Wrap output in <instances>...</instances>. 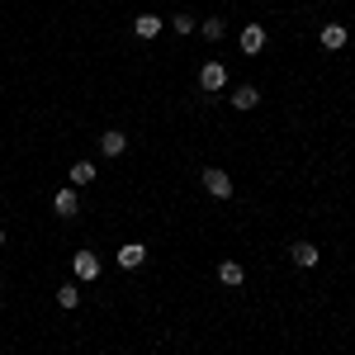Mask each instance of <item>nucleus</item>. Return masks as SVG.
Segmentation results:
<instances>
[{
    "instance_id": "nucleus-1",
    "label": "nucleus",
    "mask_w": 355,
    "mask_h": 355,
    "mask_svg": "<svg viewBox=\"0 0 355 355\" xmlns=\"http://www.w3.org/2000/svg\"><path fill=\"white\" fill-rule=\"evenodd\" d=\"M199 180H204V190L214 194V199H227V194H232V180H227V171H218V166H209Z\"/></svg>"
},
{
    "instance_id": "nucleus-2",
    "label": "nucleus",
    "mask_w": 355,
    "mask_h": 355,
    "mask_svg": "<svg viewBox=\"0 0 355 355\" xmlns=\"http://www.w3.org/2000/svg\"><path fill=\"white\" fill-rule=\"evenodd\" d=\"M199 85H204V90H223V85H227V67H223V62H204V67H199Z\"/></svg>"
},
{
    "instance_id": "nucleus-3",
    "label": "nucleus",
    "mask_w": 355,
    "mask_h": 355,
    "mask_svg": "<svg viewBox=\"0 0 355 355\" xmlns=\"http://www.w3.org/2000/svg\"><path fill=\"white\" fill-rule=\"evenodd\" d=\"M318 38H322V48H327V53H341V48L351 43V28H341V24H322V33H318Z\"/></svg>"
},
{
    "instance_id": "nucleus-4",
    "label": "nucleus",
    "mask_w": 355,
    "mask_h": 355,
    "mask_svg": "<svg viewBox=\"0 0 355 355\" xmlns=\"http://www.w3.org/2000/svg\"><path fill=\"white\" fill-rule=\"evenodd\" d=\"M71 266H76V279H85V284H90V279H100V256H90V251H76V256H71Z\"/></svg>"
},
{
    "instance_id": "nucleus-5",
    "label": "nucleus",
    "mask_w": 355,
    "mask_h": 355,
    "mask_svg": "<svg viewBox=\"0 0 355 355\" xmlns=\"http://www.w3.org/2000/svg\"><path fill=\"white\" fill-rule=\"evenodd\" d=\"M289 256H294V266H299V270H313V266L322 261V256H318V246H313V242H294V251H289Z\"/></svg>"
},
{
    "instance_id": "nucleus-6",
    "label": "nucleus",
    "mask_w": 355,
    "mask_h": 355,
    "mask_svg": "<svg viewBox=\"0 0 355 355\" xmlns=\"http://www.w3.org/2000/svg\"><path fill=\"white\" fill-rule=\"evenodd\" d=\"M261 48H266V28H261V24H246V28H242V53L256 57Z\"/></svg>"
},
{
    "instance_id": "nucleus-7",
    "label": "nucleus",
    "mask_w": 355,
    "mask_h": 355,
    "mask_svg": "<svg viewBox=\"0 0 355 355\" xmlns=\"http://www.w3.org/2000/svg\"><path fill=\"white\" fill-rule=\"evenodd\" d=\"M53 209H57V218H76V209H81V199H76V190H57Z\"/></svg>"
},
{
    "instance_id": "nucleus-8",
    "label": "nucleus",
    "mask_w": 355,
    "mask_h": 355,
    "mask_svg": "<svg viewBox=\"0 0 355 355\" xmlns=\"http://www.w3.org/2000/svg\"><path fill=\"white\" fill-rule=\"evenodd\" d=\"M256 105H261V90H256V85H237V90H232V110H256Z\"/></svg>"
},
{
    "instance_id": "nucleus-9",
    "label": "nucleus",
    "mask_w": 355,
    "mask_h": 355,
    "mask_svg": "<svg viewBox=\"0 0 355 355\" xmlns=\"http://www.w3.org/2000/svg\"><path fill=\"white\" fill-rule=\"evenodd\" d=\"M142 261H147V246L142 242H128L123 251H119V266H123V270H137Z\"/></svg>"
},
{
    "instance_id": "nucleus-10",
    "label": "nucleus",
    "mask_w": 355,
    "mask_h": 355,
    "mask_svg": "<svg viewBox=\"0 0 355 355\" xmlns=\"http://www.w3.org/2000/svg\"><path fill=\"white\" fill-rule=\"evenodd\" d=\"M123 147H128V137L119 133V128H110V133L100 137V152H105V157H123Z\"/></svg>"
},
{
    "instance_id": "nucleus-11",
    "label": "nucleus",
    "mask_w": 355,
    "mask_h": 355,
    "mask_svg": "<svg viewBox=\"0 0 355 355\" xmlns=\"http://www.w3.org/2000/svg\"><path fill=\"white\" fill-rule=\"evenodd\" d=\"M133 33H137V38H157V33H162V19H157V15H137Z\"/></svg>"
},
{
    "instance_id": "nucleus-12",
    "label": "nucleus",
    "mask_w": 355,
    "mask_h": 355,
    "mask_svg": "<svg viewBox=\"0 0 355 355\" xmlns=\"http://www.w3.org/2000/svg\"><path fill=\"white\" fill-rule=\"evenodd\" d=\"M218 279H223V284H227V289H237V284H242V279H246V270H242V266H237V261H223V266H218Z\"/></svg>"
},
{
    "instance_id": "nucleus-13",
    "label": "nucleus",
    "mask_w": 355,
    "mask_h": 355,
    "mask_svg": "<svg viewBox=\"0 0 355 355\" xmlns=\"http://www.w3.org/2000/svg\"><path fill=\"white\" fill-rule=\"evenodd\" d=\"M57 303H62V308H76V303H81V289H76V284H62V289H57Z\"/></svg>"
},
{
    "instance_id": "nucleus-14",
    "label": "nucleus",
    "mask_w": 355,
    "mask_h": 355,
    "mask_svg": "<svg viewBox=\"0 0 355 355\" xmlns=\"http://www.w3.org/2000/svg\"><path fill=\"white\" fill-rule=\"evenodd\" d=\"M71 180H76V185H90V180H95V166H90V162H76V166H71Z\"/></svg>"
},
{
    "instance_id": "nucleus-15",
    "label": "nucleus",
    "mask_w": 355,
    "mask_h": 355,
    "mask_svg": "<svg viewBox=\"0 0 355 355\" xmlns=\"http://www.w3.org/2000/svg\"><path fill=\"white\" fill-rule=\"evenodd\" d=\"M199 33H204V38H209V43H218L223 33H227V24H223V19H209V24L199 28Z\"/></svg>"
},
{
    "instance_id": "nucleus-16",
    "label": "nucleus",
    "mask_w": 355,
    "mask_h": 355,
    "mask_svg": "<svg viewBox=\"0 0 355 355\" xmlns=\"http://www.w3.org/2000/svg\"><path fill=\"white\" fill-rule=\"evenodd\" d=\"M171 28H175V33H185V38H190V28H194V19H190V15H175V24H171Z\"/></svg>"
},
{
    "instance_id": "nucleus-17",
    "label": "nucleus",
    "mask_w": 355,
    "mask_h": 355,
    "mask_svg": "<svg viewBox=\"0 0 355 355\" xmlns=\"http://www.w3.org/2000/svg\"><path fill=\"white\" fill-rule=\"evenodd\" d=\"M0 246H5V232H0Z\"/></svg>"
}]
</instances>
